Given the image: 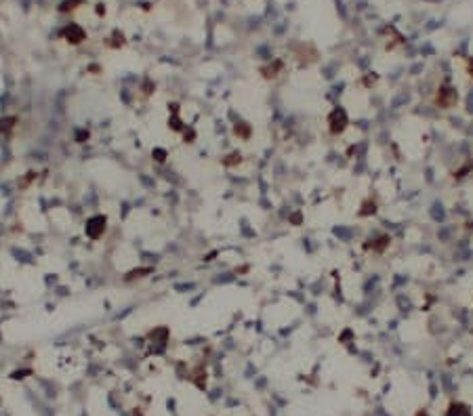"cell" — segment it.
<instances>
[{"label":"cell","mask_w":473,"mask_h":416,"mask_svg":"<svg viewBox=\"0 0 473 416\" xmlns=\"http://www.w3.org/2000/svg\"><path fill=\"white\" fill-rule=\"evenodd\" d=\"M435 101H437V105H440V108L450 109L458 101V93H456L452 87H442L440 93H437V99Z\"/></svg>","instance_id":"obj_1"},{"label":"cell","mask_w":473,"mask_h":416,"mask_svg":"<svg viewBox=\"0 0 473 416\" xmlns=\"http://www.w3.org/2000/svg\"><path fill=\"white\" fill-rule=\"evenodd\" d=\"M345 124H347V116H345L343 109H337L333 118H330V129H333V132H341L345 129Z\"/></svg>","instance_id":"obj_2"},{"label":"cell","mask_w":473,"mask_h":416,"mask_svg":"<svg viewBox=\"0 0 473 416\" xmlns=\"http://www.w3.org/2000/svg\"><path fill=\"white\" fill-rule=\"evenodd\" d=\"M66 36L72 40V42H80V40H84V32L80 30L78 25H69L68 30H66Z\"/></svg>","instance_id":"obj_4"},{"label":"cell","mask_w":473,"mask_h":416,"mask_svg":"<svg viewBox=\"0 0 473 416\" xmlns=\"http://www.w3.org/2000/svg\"><path fill=\"white\" fill-rule=\"evenodd\" d=\"M448 416H471V410L467 404H461V401H454L448 408Z\"/></svg>","instance_id":"obj_3"}]
</instances>
